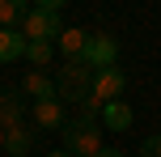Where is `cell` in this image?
Returning a JSON list of instances; mask_svg holds the SVG:
<instances>
[{"mask_svg":"<svg viewBox=\"0 0 161 157\" xmlns=\"http://www.w3.org/2000/svg\"><path fill=\"white\" fill-rule=\"evenodd\" d=\"M64 153H72V157H97L102 153V136H97V119H85V115H76V119H68L64 123Z\"/></svg>","mask_w":161,"mask_h":157,"instance_id":"cell-1","label":"cell"},{"mask_svg":"<svg viewBox=\"0 0 161 157\" xmlns=\"http://www.w3.org/2000/svg\"><path fill=\"white\" fill-rule=\"evenodd\" d=\"M89 85H93V72H89L80 59H64V68H59V76H55V98L59 102H85Z\"/></svg>","mask_w":161,"mask_h":157,"instance_id":"cell-2","label":"cell"},{"mask_svg":"<svg viewBox=\"0 0 161 157\" xmlns=\"http://www.w3.org/2000/svg\"><path fill=\"white\" fill-rule=\"evenodd\" d=\"M21 38L25 42H59V34H64V25H59V17L51 13H38V8H30V13L21 17Z\"/></svg>","mask_w":161,"mask_h":157,"instance_id":"cell-3","label":"cell"},{"mask_svg":"<svg viewBox=\"0 0 161 157\" xmlns=\"http://www.w3.org/2000/svg\"><path fill=\"white\" fill-rule=\"evenodd\" d=\"M114 59H119V42L110 34H89L85 51H80V64L89 72H102V68H114Z\"/></svg>","mask_w":161,"mask_h":157,"instance_id":"cell-4","label":"cell"},{"mask_svg":"<svg viewBox=\"0 0 161 157\" xmlns=\"http://www.w3.org/2000/svg\"><path fill=\"white\" fill-rule=\"evenodd\" d=\"M123 93H127V72H123V68H102V72H93L89 98H93L97 106H106V102H119Z\"/></svg>","mask_w":161,"mask_h":157,"instance_id":"cell-5","label":"cell"},{"mask_svg":"<svg viewBox=\"0 0 161 157\" xmlns=\"http://www.w3.org/2000/svg\"><path fill=\"white\" fill-rule=\"evenodd\" d=\"M34 123H38L42 132H64V123H68L64 102H59V98H51V102H34Z\"/></svg>","mask_w":161,"mask_h":157,"instance_id":"cell-6","label":"cell"},{"mask_svg":"<svg viewBox=\"0 0 161 157\" xmlns=\"http://www.w3.org/2000/svg\"><path fill=\"white\" fill-rule=\"evenodd\" d=\"M21 98H30V102H51V98H55V76H47V72H25Z\"/></svg>","mask_w":161,"mask_h":157,"instance_id":"cell-7","label":"cell"},{"mask_svg":"<svg viewBox=\"0 0 161 157\" xmlns=\"http://www.w3.org/2000/svg\"><path fill=\"white\" fill-rule=\"evenodd\" d=\"M131 119H136V110H131L127 106V102H106V106H102V127H106V132H127V127H131Z\"/></svg>","mask_w":161,"mask_h":157,"instance_id":"cell-8","label":"cell"},{"mask_svg":"<svg viewBox=\"0 0 161 157\" xmlns=\"http://www.w3.org/2000/svg\"><path fill=\"white\" fill-rule=\"evenodd\" d=\"M21 110H25L21 93H13V89H4V93H0V132H8V127L25 123V119H21Z\"/></svg>","mask_w":161,"mask_h":157,"instance_id":"cell-9","label":"cell"},{"mask_svg":"<svg viewBox=\"0 0 161 157\" xmlns=\"http://www.w3.org/2000/svg\"><path fill=\"white\" fill-rule=\"evenodd\" d=\"M30 149H34V132L25 123H17V127L4 132V153L8 157H30Z\"/></svg>","mask_w":161,"mask_h":157,"instance_id":"cell-10","label":"cell"},{"mask_svg":"<svg viewBox=\"0 0 161 157\" xmlns=\"http://www.w3.org/2000/svg\"><path fill=\"white\" fill-rule=\"evenodd\" d=\"M17 59H25L21 30H0V64H17Z\"/></svg>","mask_w":161,"mask_h":157,"instance_id":"cell-11","label":"cell"},{"mask_svg":"<svg viewBox=\"0 0 161 157\" xmlns=\"http://www.w3.org/2000/svg\"><path fill=\"white\" fill-rule=\"evenodd\" d=\"M85 42H89V34L80 30V25H64V34H59V55L64 59H80Z\"/></svg>","mask_w":161,"mask_h":157,"instance_id":"cell-12","label":"cell"},{"mask_svg":"<svg viewBox=\"0 0 161 157\" xmlns=\"http://www.w3.org/2000/svg\"><path fill=\"white\" fill-rule=\"evenodd\" d=\"M25 13H30L25 0H0V30H17Z\"/></svg>","mask_w":161,"mask_h":157,"instance_id":"cell-13","label":"cell"},{"mask_svg":"<svg viewBox=\"0 0 161 157\" xmlns=\"http://www.w3.org/2000/svg\"><path fill=\"white\" fill-rule=\"evenodd\" d=\"M25 59L34 64V72L51 68V59H55V42H25Z\"/></svg>","mask_w":161,"mask_h":157,"instance_id":"cell-14","label":"cell"},{"mask_svg":"<svg viewBox=\"0 0 161 157\" xmlns=\"http://www.w3.org/2000/svg\"><path fill=\"white\" fill-rule=\"evenodd\" d=\"M140 157H161V136H148V140L140 144Z\"/></svg>","mask_w":161,"mask_h":157,"instance_id":"cell-15","label":"cell"},{"mask_svg":"<svg viewBox=\"0 0 161 157\" xmlns=\"http://www.w3.org/2000/svg\"><path fill=\"white\" fill-rule=\"evenodd\" d=\"M34 8H38V13H51V17H59V13H64V0H38Z\"/></svg>","mask_w":161,"mask_h":157,"instance_id":"cell-16","label":"cell"},{"mask_svg":"<svg viewBox=\"0 0 161 157\" xmlns=\"http://www.w3.org/2000/svg\"><path fill=\"white\" fill-rule=\"evenodd\" d=\"M97 157H123L119 149H102V153H97Z\"/></svg>","mask_w":161,"mask_h":157,"instance_id":"cell-17","label":"cell"},{"mask_svg":"<svg viewBox=\"0 0 161 157\" xmlns=\"http://www.w3.org/2000/svg\"><path fill=\"white\" fill-rule=\"evenodd\" d=\"M47 157H72V153H64V149H55V153H47Z\"/></svg>","mask_w":161,"mask_h":157,"instance_id":"cell-18","label":"cell"},{"mask_svg":"<svg viewBox=\"0 0 161 157\" xmlns=\"http://www.w3.org/2000/svg\"><path fill=\"white\" fill-rule=\"evenodd\" d=\"M0 149H4V132H0Z\"/></svg>","mask_w":161,"mask_h":157,"instance_id":"cell-19","label":"cell"}]
</instances>
